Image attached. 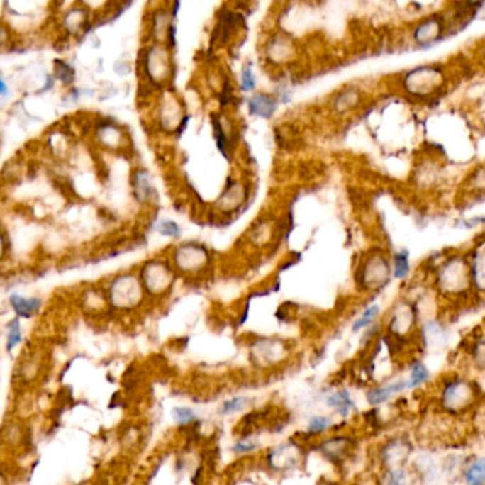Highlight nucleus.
I'll return each mask as SVG.
<instances>
[{
    "mask_svg": "<svg viewBox=\"0 0 485 485\" xmlns=\"http://www.w3.org/2000/svg\"><path fill=\"white\" fill-rule=\"evenodd\" d=\"M475 398V387L471 381L455 379L445 384L441 391V403L448 411L468 408Z\"/></svg>",
    "mask_w": 485,
    "mask_h": 485,
    "instance_id": "f257e3e1",
    "label": "nucleus"
},
{
    "mask_svg": "<svg viewBox=\"0 0 485 485\" xmlns=\"http://www.w3.org/2000/svg\"><path fill=\"white\" fill-rule=\"evenodd\" d=\"M407 387H408V383L406 380H398V381H393L384 386H377V387L370 389L366 393V400L372 406H379L390 400L394 394L406 390Z\"/></svg>",
    "mask_w": 485,
    "mask_h": 485,
    "instance_id": "f03ea898",
    "label": "nucleus"
},
{
    "mask_svg": "<svg viewBox=\"0 0 485 485\" xmlns=\"http://www.w3.org/2000/svg\"><path fill=\"white\" fill-rule=\"evenodd\" d=\"M277 108V101L268 94H258L252 100H250V113L252 116H260L264 118H269Z\"/></svg>",
    "mask_w": 485,
    "mask_h": 485,
    "instance_id": "7ed1b4c3",
    "label": "nucleus"
},
{
    "mask_svg": "<svg viewBox=\"0 0 485 485\" xmlns=\"http://www.w3.org/2000/svg\"><path fill=\"white\" fill-rule=\"evenodd\" d=\"M11 305H12V308L18 316L30 318L32 315H35L39 311L42 302L38 298L26 299V298H22L19 295H12L11 296Z\"/></svg>",
    "mask_w": 485,
    "mask_h": 485,
    "instance_id": "20e7f679",
    "label": "nucleus"
},
{
    "mask_svg": "<svg viewBox=\"0 0 485 485\" xmlns=\"http://www.w3.org/2000/svg\"><path fill=\"white\" fill-rule=\"evenodd\" d=\"M464 481L467 485H485V457L472 461L464 471Z\"/></svg>",
    "mask_w": 485,
    "mask_h": 485,
    "instance_id": "39448f33",
    "label": "nucleus"
},
{
    "mask_svg": "<svg viewBox=\"0 0 485 485\" xmlns=\"http://www.w3.org/2000/svg\"><path fill=\"white\" fill-rule=\"evenodd\" d=\"M328 404L330 407H333L342 416H347L350 413V410L355 408V403H353V400H352V397H350V394L347 391L333 393L328 398Z\"/></svg>",
    "mask_w": 485,
    "mask_h": 485,
    "instance_id": "423d86ee",
    "label": "nucleus"
},
{
    "mask_svg": "<svg viewBox=\"0 0 485 485\" xmlns=\"http://www.w3.org/2000/svg\"><path fill=\"white\" fill-rule=\"evenodd\" d=\"M428 369L423 364V363H416L411 367L410 376H408V387H418L420 384H423L427 379H428Z\"/></svg>",
    "mask_w": 485,
    "mask_h": 485,
    "instance_id": "0eeeda50",
    "label": "nucleus"
},
{
    "mask_svg": "<svg viewBox=\"0 0 485 485\" xmlns=\"http://www.w3.org/2000/svg\"><path fill=\"white\" fill-rule=\"evenodd\" d=\"M349 448V444L346 440L338 437L335 440H330L326 442V452L332 457V458H339L342 454H346V450Z\"/></svg>",
    "mask_w": 485,
    "mask_h": 485,
    "instance_id": "6e6552de",
    "label": "nucleus"
},
{
    "mask_svg": "<svg viewBox=\"0 0 485 485\" xmlns=\"http://www.w3.org/2000/svg\"><path fill=\"white\" fill-rule=\"evenodd\" d=\"M387 485H414V482L411 476L403 468H396L390 471L389 478H387Z\"/></svg>",
    "mask_w": 485,
    "mask_h": 485,
    "instance_id": "1a4fd4ad",
    "label": "nucleus"
},
{
    "mask_svg": "<svg viewBox=\"0 0 485 485\" xmlns=\"http://www.w3.org/2000/svg\"><path fill=\"white\" fill-rule=\"evenodd\" d=\"M22 340V330H21V323L19 319H15L9 323V333H8V343L6 347L11 352L12 349H15L16 345H19Z\"/></svg>",
    "mask_w": 485,
    "mask_h": 485,
    "instance_id": "9d476101",
    "label": "nucleus"
},
{
    "mask_svg": "<svg viewBox=\"0 0 485 485\" xmlns=\"http://www.w3.org/2000/svg\"><path fill=\"white\" fill-rule=\"evenodd\" d=\"M55 65H56V77L65 84L70 83L74 77V70L67 63H65L62 60H56Z\"/></svg>",
    "mask_w": 485,
    "mask_h": 485,
    "instance_id": "9b49d317",
    "label": "nucleus"
},
{
    "mask_svg": "<svg viewBox=\"0 0 485 485\" xmlns=\"http://www.w3.org/2000/svg\"><path fill=\"white\" fill-rule=\"evenodd\" d=\"M172 416L175 418V421L181 425H185V424H189L195 420V413L194 410H191L189 407H175L172 410Z\"/></svg>",
    "mask_w": 485,
    "mask_h": 485,
    "instance_id": "f8f14e48",
    "label": "nucleus"
},
{
    "mask_svg": "<svg viewBox=\"0 0 485 485\" xmlns=\"http://www.w3.org/2000/svg\"><path fill=\"white\" fill-rule=\"evenodd\" d=\"M332 425V418L330 417H325V416H316L311 420L309 423V433L312 434H319L323 433L325 430H328Z\"/></svg>",
    "mask_w": 485,
    "mask_h": 485,
    "instance_id": "ddd939ff",
    "label": "nucleus"
},
{
    "mask_svg": "<svg viewBox=\"0 0 485 485\" xmlns=\"http://www.w3.org/2000/svg\"><path fill=\"white\" fill-rule=\"evenodd\" d=\"M213 131H215V141H216V145H218V150L228 157V152H226V143H228V138H226V134L225 131L222 130V126L219 121H215L213 120Z\"/></svg>",
    "mask_w": 485,
    "mask_h": 485,
    "instance_id": "4468645a",
    "label": "nucleus"
},
{
    "mask_svg": "<svg viewBox=\"0 0 485 485\" xmlns=\"http://www.w3.org/2000/svg\"><path fill=\"white\" fill-rule=\"evenodd\" d=\"M377 313H379V308H377V306H372V308L367 309V311L363 313V316L355 323L353 329H355V330H360V329L369 326V325L374 320V318L377 316Z\"/></svg>",
    "mask_w": 485,
    "mask_h": 485,
    "instance_id": "2eb2a0df",
    "label": "nucleus"
},
{
    "mask_svg": "<svg viewBox=\"0 0 485 485\" xmlns=\"http://www.w3.org/2000/svg\"><path fill=\"white\" fill-rule=\"evenodd\" d=\"M255 89V77L252 73V69L247 66L242 72V90L244 91H251Z\"/></svg>",
    "mask_w": 485,
    "mask_h": 485,
    "instance_id": "dca6fc26",
    "label": "nucleus"
},
{
    "mask_svg": "<svg viewBox=\"0 0 485 485\" xmlns=\"http://www.w3.org/2000/svg\"><path fill=\"white\" fill-rule=\"evenodd\" d=\"M245 401H247V398H244V397H235V398H232V400H229V401H226L223 404L222 413L223 414H229V413L238 411V410H240L242 407L245 406Z\"/></svg>",
    "mask_w": 485,
    "mask_h": 485,
    "instance_id": "f3484780",
    "label": "nucleus"
},
{
    "mask_svg": "<svg viewBox=\"0 0 485 485\" xmlns=\"http://www.w3.org/2000/svg\"><path fill=\"white\" fill-rule=\"evenodd\" d=\"M160 232H161L162 235H165V236L177 238V236H179L181 229H179V226H178L175 222H172V221H164V222L160 225Z\"/></svg>",
    "mask_w": 485,
    "mask_h": 485,
    "instance_id": "a211bd4d",
    "label": "nucleus"
},
{
    "mask_svg": "<svg viewBox=\"0 0 485 485\" xmlns=\"http://www.w3.org/2000/svg\"><path fill=\"white\" fill-rule=\"evenodd\" d=\"M407 272V262L404 258H397L396 262V275L397 277H403Z\"/></svg>",
    "mask_w": 485,
    "mask_h": 485,
    "instance_id": "6ab92c4d",
    "label": "nucleus"
},
{
    "mask_svg": "<svg viewBox=\"0 0 485 485\" xmlns=\"http://www.w3.org/2000/svg\"><path fill=\"white\" fill-rule=\"evenodd\" d=\"M257 447V444H245V442H239L235 447V451L238 452H247V451H252Z\"/></svg>",
    "mask_w": 485,
    "mask_h": 485,
    "instance_id": "aec40b11",
    "label": "nucleus"
},
{
    "mask_svg": "<svg viewBox=\"0 0 485 485\" xmlns=\"http://www.w3.org/2000/svg\"><path fill=\"white\" fill-rule=\"evenodd\" d=\"M0 86H2V94H4V96H6V93H8V91H6V84H5V82H4V80H0Z\"/></svg>",
    "mask_w": 485,
    "mask_h": 485,
    "instance_id": "412c9836",
    "label": "nucleus"
}]
</instances>
